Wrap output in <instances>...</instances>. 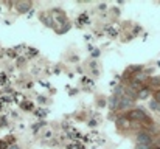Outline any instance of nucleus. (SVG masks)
Returning a JSON list of instances; mask_svg holds the SVG:
<instances>
[{"label": "nucleus", "mask_w": 160, "mask_h": 149, "mask_svg": "<svg viewBox=\"0 0 160 149\" xmlns=\"http://www.w3.org/2000/svg\"><path fill=\"white\" fill-rule=\"evenodd\" d=\"M128 120L131 123H140V126H145V124H152V120L149 118V115L146 113L145 109L142 107H134L132 110H129L126 113Z\"/></svg>", "instance_id": "obj_1"}, {"label": "nucleus", "mask_w": 160, "mask_h": 149, "mask_svg": "<svg viewBox=\"0 0 160 149\" xmlns=\"http://www.w3.org/2000/svg\"><path fill=\"white\" fill-rule=\"evenodd\" d=\"M135 143H138V145H152L154 137L149 131H140V132L135 134Z\"/></svg>", "instance_id": "obj_2"}, {"label": "nucleus", "mask_w": 160, "mask_h": 149, "mask_svg": "<svg viewBox=\"0 0 160 149\" xmlns=\"http://www.w3.org/2000/svg\"><path fill=\"white\" fill-rule=\"evenodd\" d=\"M134 102H135V99L129 98V97H121L118 110H120V112H129V110L134 109Z\"/></svg>", "instance_id": "obj_3"}, {"label": "nucleus", "mask_w": 160, "mask_h": 149, "mask_svg": "<svg viewBox=\"0 0 160 149\" xmlns=\"http://www.w3.org/2000/svg\"><path fill=\"white\" fill-rule=\"evenodd\" d=\"M39 19H41V22H42L45 27L58 30V23L54 22V19H53V16H52V14H47V12H44V14H39Z\"/></svg>", "instance_id": "obj_4"}, {"label": "nucleus", "mask_w": 160, "mask_h": 149, "mask_svg": "<svg viewBox=\"0 0 160 149\" xmlns=\"http://www.w3.org/2000/svg\"><path fill=\"white\" fill-rule=\"evenodd\" d=\"M31 2H16L14 3V8L19 14H27L30 9H31Z\"/></svg>", "instance_id": "obj_5"}, {"label": "nucleus", "mask_w": 160, "mask_h": 149, "mask_svg": "<svg viewBox=\"0 0 160 149\" xmlns=\"http://www.w3.org/2000/svg\"><path fill=\"white\" fill-rule=\"evenodd\" d=\"M120 99L121 98H118V97H115V95H112L110 98H107V107H109L110 112L118 110V107H120Z\"/></svg>", "instance_id": "obj_6"}, {"label": "nucleus", "mask_w": 160, "mask_h": 149, "mask_svg": "<svg viewBox=\"0 0 160 149\" xmlns=\"http://www.w3.org/2000/svg\"><path fill=\"white\" fill-rule=\"evenodd\" d=\"M115 126H118L120 129H123V127H129V126H131V121L128 120L126 115H120V117L115 118Z\"/></svg>", "instance_id": "obj_7"}, {"label": "nucleus", "mask_w": 160, "mask_h": 149, "mask_svg": "<svg viewBox=\"0 0 160 149\" xmlns=\"http://www.w3.org/2000/svg\"><path fill=\"white\" fill-rule=\"evenodd\" d=\"M151 93H152V89L145 86V89L140 90V92L137 93V99H148L149 97H151Z\"/></svg>", "instance_id": "obj_8"}, {"label": "nucleus", "mask_w": 160, "mask_h": 149, "mask_svg": "<svg viewBox=\"0 0 160 149\" xmlns=\"http://www.w3.org/2000/svg\"><path fill=\"white\" fill-rule=\"evenodd\" d=\"M129 89H132L134 92H140V90H143L145 89V84H142V82H138V81H135V79H132V81H129Z\"/></svg>", "instance_id": "obj_9"}, {"label": "nucleus", "mask_w": 160, "mask_h": 149, "mask_svg": "<svg viewBox=\"0 0 160 149\" xmlns=\"http://www.w3.org/2000/svg\"><path fill=\"white\" fill-rule=\"evenodd\" d=\"M148 106H149V109H151L152 112H156V113H159V115H160V102H159V101L151 99V101L148 102Z\"/></svg>", "instance_id": "obj_10"}, {"label": "nucleus", "mask_w": 160, "mask_h": 149, "mask_svg": "<svg viewBox=\"0 0 160 149\" xmlns=\"http://www.w3.org/2000/svg\"><path fill=\"white\" fill-rule=\"evenodd\" d=\"M112 95H115V97H118V98L124 97V87H123L121 84L115 86V89H113V93H112Z\"/></svg>", "instance_id": "obj_11"}, {"label": "nucleus", "mask_w": 160, "mask_h": 149, "mask_svg": "<svg viewBox=\"0 0 160 149\" xmlns=\"http://www.w3.org/2000/svg\"><path fill=\"white\" fill-rule=\"evenodd\" d=\"M149 84L152 87H160V76H151L149 78Z\"/></svg>", "instance_id": "obj_12"}, {"label": "nucleus", "mask_w": 160, "mask_h": 149, "mask_svg": "<svg viewBox=\"0 0 160 149\" xmlns=\"http://www.w3.org/2000/svg\"><path fill=\"white\" fill-rule=\"evenodd\" d=\"M97 106H98V107H106V106H107V98H104V97H100V98H98V101H97Z\"/></svg>", "instance_id": "obj_13"}, {"label": "nucleus", "mask_w": 160, "mask_h": 149, "mask_svg": "<svg viewBox=\"0 0 160 149\" xmlns=\"http://www.w3.org/2000/svg\"><path fill=\"white\" fill-rule=\"evenodd\" d=\"M90 68H92V73L95 76H98V68H97V61H92L90 62Z\"/></svg>", "instance_id": "obj_14"}, {"label": "nucleus", "mask_w": 160, "mask_h": 149, "mask_svg": "<svg viewBox=\"0 0 160 149\" xmlns=\"http://www.w3.org/2000/svg\"><path fill=\"white\" fill-rule=\"evenodd\" d=\"M134 149H152V145H138V143H135Z\"/></svg>", "instance_id": "obj_15"}, {"label": "nucleus", "mask_w": 160, "mask_h": 149, "mask_svg": "<svg viewBox=\"0 0 160 149\" xmlns=\"http://www.w3.org/2000/svg\"><path fill=\"white\" fill-rule=\"evenodd\" d=\"M36 115H38V117H42V118H44V117L47 115V110H45V109H39V110L36 112Z\"/></svg>", "instance_id": "obj_16"}, {"label": "nucleus", "mask_w": 160, "mask_h": 149, "mask_svg": "<svg viewBox=\"0 0 160 149\" xmlns=\"http://www.w3.org/2000/svg\"><path fill=\"white\" fill-rule=\"evenodd\" d=\"M8 143H6V140H0V149H8Z\"/></svg>", "instance_id": "obj_17"}, {"label": "nucleus", "mask_w": 160, "mask_h": 149, "mask_svg": "<svg viewBox=\"0 0 160 149\" xmlns=\"http://www.w3.org/2000/svg\"><path fill=\"white\" fill-rule=\"evenodd\" d=\"M38 101H39V104H45V102H47V98H45V97H38Z\"/></svg>", "instance_id": "obj_18"}, {"label": "nucleus", "mask_w": 160, "mask_h": 149, "mask_svg": "<svg viewBox=\"0 0 160 149\" xmlns=\"http://www.w3.org/2000/svg\"><path fill=\"white\" fill-rule=\"evenodd\" d=\"M154 99H156V101H159V102H160V90H157V92L154 93Z\"/></svg>", "instance_id": "obj_19"}, {"label": "nucleus", "mask_w": 160, "mask_h": 149, "mask_svg": "<svg viewBox=\"0 0 160 149\" xmlns=\"http://www.w3.org/2000/svg\"><path fill=\"white\" fill-rule=\"evenodd\" d=\"M92 54H93V57H98V56H100V50H93Z\"/></svg>", "instance_id": "obj_20"}, {"label": "nucleus", "mask_w": 160, "mask_h": 149, "mask_svg": "<svg viewBox=\"0 0 160 149\" xmlns=\"http://www.w3.org/2000/svg\"><path fill=\"white\" fill-rule=\"evenodd\" d=\"M89 126L95 127V126H97V121H95V120H90V121H89Z\"/></svg>", "instance_id": "obj_21"}, {"label": "nucleus", "mask_w": 160, "mask_h": 149, "mask_svg": "<svg viewBox=\"0 0 160 149\" xmlns=\"http://www.w3.org/2000/svg\"><path fill=\"white\" fill-rule=\"evenodd\" d=\"M6 79V75L5 73H0V81H5Z\"/></svg>", "instance_id": "obj_22"}, {"label": "nucleus", "mask_w": 160, "mask_h": 149, "mask_svg": "<svg viewBox=\"0 0 160 149\" xmlns=\"http://www.w3.org/2000/svg\"><path fill=\"white\" fill-rule=\"evenodd\" d=\"M8 149H19V146H17V145H12V146H9Z\"/></svg>", "instance_id": "obj_23"}]
</instances>
